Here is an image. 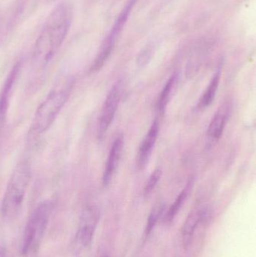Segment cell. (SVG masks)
Returning a JSON list of instances; mask_svg holds the SVG:
<instances>
[{"instance_id":"6da1fadb","label":"cell","mask_w":256,"mask_h":257,"mask_svg":"<svg viewBox=\"0 0 256 257\" xmlns=\"http://www.w3.org/2000/svg\"><path fill=\"white\" fill-rule=\"evenodd\" d=\"M72 21V9L61 3L52 11L36 40L33 51V67L41 72L48 68L67 37Z\"/></svg>"},{"instance_id":"7a4b0ae2","label":"cell","mask_w":256,"mask_h":257,"mask_svg":"<svg viewBox=\"0 0 256 257\" xmlns=\"http://www.w3.org/2000/svg\"><path fill=\"white\" fill-rule=\"evenodd\" d=\"M73 87V78H67L51 90L35 113L31 125L33 133L42 134L51 127L66 105Z\"/></svg>"},{"instance_id":"3957f363","label":"cell","mask_w":256,"mask_h":257,"mask_svg":"<svg viewBox=\"0 0 256 257\" xmlns=\"http://www.w3.org/2000/svg\"><path fill=\"white\" fill-rule=\"evenodd\" d=\"M32 178V165L23 160L17 165L8 182L2 202V214L6 220H14L19 214Z\"/></svg>"},{"instance_id":"277c9868","label":"cell","mask_w":256,"mask_h":257,"mask_svg":"<svg viewBox=\"0 0 256 257\" xmlns=\"http://www.w3.org/2000/svg\"><path fill=\"white\" fill-rule=\"evenodd\" d=\"M53 208L54 203L51 201H45L32 213L24 230L21 247L22 256H28L38 250L49 223Z\"/></svg>"},{"instance_id":"5b68a950","label":"cell","mask_w":256,"mask_h":257,"mask_svg":"<svg viewBox=\"0 0 256 257\" xmlns=\"http://www.w3.org/2000/svg\"><path fill=\"white\" fill-rule=\"evenodd\" d=\"M100 215L96 205L87 206L83 211L75 237V246L80 250H86L91 245Z\"/></svg>"},{"instance_id":"8992f818","label":"cell","mask_w":256,"mask_h":257,"mask_svg":"<svg viewBox=\"0 0 256 257\" xmlns=\"http://www.w3.org/2000/svg\"><path fill=\"white\" fill-rule=\"evenodd\" d=\"M120 98H121V84L120 82H117L111 87L108 96L105 98L103 106L101 110L97 126V137L99 140L102 141L105 138L107 132L109 130L115 117Z\"/></svg>"},{"instance_id":"52a82bcc","label":"cell","mask_w":256,"mask_h":257,"mask_svg":"<svg viewBox=\"0 0 256 257\" xmlns=\"http://www.w3.org/2000/svg\"><path fill=\"white\" fill-rule=\"evenodd\" d=\"M137 0H129L126 4V7L122 11L120 15H119L116 22L114 23V27L111 30V33L108 35L107 39L104 42L103 45H102L100 51H99L98 55L104 60H107L109 58L114 49V45H115L116 39L118 37L120 33H121L123 27L126 24L128 20L129 14L133 8L134 5L136 3Z\"/></svg>"},{"instance_id":"ba28073f","label":"cell","mask_w":256,"mask_h":257,"mask_svg":"<svg viewBox=\"0 0 256 257\" xmlns=\"http://www.w3.org/2000/svg\"><path fill=\"white\" fill-rule=\"evenodd\" d=\"M210 217V210L207 208L194 210L189 214L181 229L182 245L183 248H189L192 243L197 226L201 222H206L208 220Z\"/></svg>"},{"instance_id":"9c48e42d","label":"cell","mask_w":256,"mask_h":257,"mask_svg":"<svg viewBox=\"0 0 256 257\" xmlns=\"http://www.w3.org/2000/svg\"><path fill=\"white\" fill-rule=\"evenodd\" d=\"M123 145H124V139H123V136L120 135L114 139V142L111 145L109 154H108V160H107L105 169H104L103 176H102V184L105 187L109 185L116 171H117L120 159H121Z\"/></svg>"},{"instance_id":"30bf717a","label":"cell","mask_w":256,"mask_h":257,"mask_svg":"<svg viewBox=\"0 0 256 257\" xmlns=\"http://www.w3.org/2000/svg\"><path fill=\"white\" fill-rule=\"evenodd\" d=\"M159 130V121L155 120L140 145L137 155V166L140 169H144L149 161L157 139Z\"/></svg>"},{"instance_id":"8fae6325","label":"cell","mask_w":256,"mask_h":257,"mask_svg":"<svg viewBox=\"0 0 256 257\" xmlns=\"http://www.w3.org/2000/svg\"><path fill=\"white\" fill-rule=\"evenodd\" d=\"M21 69V62H18L12 68V71L9 73L6 83L3 86V90L0 93V117H4L6 111H7L9 99H10L11 95H12V88H13L14 84L16 81Z\"/></svg>"},{"instance_id":"7c38bea8","label":"cell","mask_w":256,"mask_h":257,"mask_svg":"<svg viewBox=\"0 0 256 257\" xmlns=\"http://www.w3.org/2000/svg\"><path fill=\"white\" fill-rule=\"evenodd\" d=\"M228 116L229 109L226 106L222 107L213 116L207 130V135L212 141H218L220 139Z\"/></svg>"},{"instance_id":"4fadbf2b","label":"cell","mask_w":256,"mask_h":257,"mask_svg":"<svg viewBox=\"0 0 256 257\" xmlns=\"http://www.w3.org/2000/svg\"><path fill=\"white\" fill-rule=\"evenodd\" d=\"M220 76L221 69L220 68H219L216 73L213 75V78H212L211 81L207 86L204 94L200 99L199 102H198L199 108H205L210 106L213 103L215 96H216V91L218 90V87H219Z\"/></svg>"},{"instance_id":"5bb4252c","label":"cell","mask_w":256,"mask_h":257,"mask_svg":"<svg viewBox=\"0 0 256 257\" xmlns=\"http://www.w3.org/2000/svg\"><path fill=\"white\" fill-rule=\"evenodd\" d=\"M176 81H177V75H176V74H174L168 80L166 84H165L163 88H162L160 94H159L157 103H156V107H157L158 111L160 114L161 113L163 114L165 112V108H166L167 105H168L170 98H171V92H172L173 88H174Z\"/></svg>"},{"instance_id":"9a60e30c","label":"cell","mask_w":256,"mask_h":257,"mask_svg":"<svg viewBox=\"0 0 256 257\" xmlns=\"http://www.w3.org/2000/svg\"><path fill=\"white\" fill-rule=\"evenodd\" d=\"M190 188V184H189L187 187L179 194L177 199L174 201V203L170 207L165 217V223H166V224H169V223H172L177 213L179 212L180 208H181L182 205H183L185 201H186L188 194H189V189Z\"/></svg>"},{"instance_id":"2e32d148","label":"cell","mask_w":256,"mask_h":257,"mask_svg":"<svg viewBox=\"0 0 256 257\" xmlns=\"http://www.w3.org/2000/svg\"><path fill=\"white\" fill-rule=\"evenodd\" d=\"M164 210H165V205H162V204L157 205V206L155 207V208L152 210L148 218H147V225H146V236H148V235L151 233L153 228L155 227L156 223H157L159 217H160V216L162 215V213H163Z\"/></svg>"},{"instance_id":"e0dca14e","label":"cell","mask_w":256,"mask_h":257,"mask_svg":"<svg viewBox=\"0 0 256 257\" xmlns=\"http://www.w3.org/2000/svg\"><path fill=\"white\" fill-rule=\"evenodd\" d=\"M162 177V171L161 169H156L149 178L148 181L146 183L144 187V194L145 196H148L154 190L157 185L158 182Z\"/></svg>"},{"instance_id":"ac0fdd59","label":"cell","mask_w":256,"mask_h":257,"mask_svg":"<svg viewBox=\"0 0 256 257\" xmlns=\"http://www.w3.org/2000/svg\"><path fill=\"white\" fill-rule=\"evenodd\" d=\"M0 257H6L4 250H2V249H0Z\"/></svg>"},{"instance_id":"d6986e66","label":"cell","mask_w":256,"mask_h":257,"mask_svg":"<svg viewBox=\"0 0 256 257\" xmlns=\"http://www.w3.org/2000/svg\"><path fill=\"white\" fill-rule=\"evenodd\" d=\"M47 1L49 2V3H52V2L55 1V0H47Z\"/></svg>"},{"instance_id":"ffe728a7","label":"cell","mask_w":256,"mask_h":257,"mask_svg":"<svg viewBox=\"0 0 256 257\" xmlns=\"http://www.w3.org/2000/svg\"><path fill=\"white\" fill-rule=\"evenodd\" d=\"M102 257H110V256H108V255H105V256H102Z\"/></svg>"}]
</instances>
